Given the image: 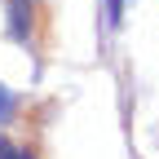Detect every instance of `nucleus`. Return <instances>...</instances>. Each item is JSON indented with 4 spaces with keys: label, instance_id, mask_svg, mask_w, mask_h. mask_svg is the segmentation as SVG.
Instances as JSON below:
<instances>
[{
    "label": "nucleus",
    "instance_id": "obj_1",
    "mask_svg": "<svg viewBox=\"0 0 159 159\" xmlns=\"http://www.w3.org/2000/svg\"><path fill=\"white\" fill-rule=\"evenodd\" d=\"M31 18H35V0H9V22H13L18 40L31 35Z\"/></svg>",
    "mask_w": 159,
    "mask_h": 159
},
{
    "label": "nucleus",
    "instance_id": "obj_2",
    "mask_svg": "<svg viewBox=\"0 0 159 159\" xmlns=\"http://www.w3.org/2000/svg\"><path fill=\"white\" fill-rule=\"evenodd\" d=\"M9 115H13V93H9L5 84H0V124H5Z\"/></svg>",
    "mask_w": 159,
    "mask_h": 159
},
{
    "label": "nucleus",
    "instance_id": "obj_3",
    "mask_svg": "<svg viewBox=\"0 0 159 159\" xmlns=\"http://www.w3.org/2000/svg\"><path fill=\"white\" fill-rule=\"evenodd\" d=\"M0 159H27V155H22V150H18V146H9V142H5V137H0Z\"/></svg>",
    "mask_w": 159,
    "mask_h": 159
}]
</instances>
